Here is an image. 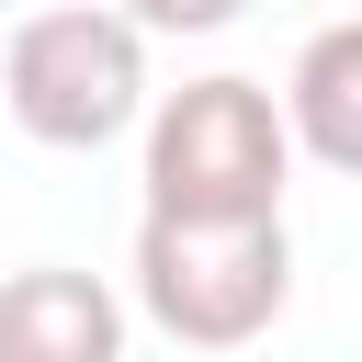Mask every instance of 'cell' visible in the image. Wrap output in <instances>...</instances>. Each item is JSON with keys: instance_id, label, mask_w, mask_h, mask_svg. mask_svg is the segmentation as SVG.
Returning a JSON list of instances; mask_svg holds the SVG:
<instances>
[{"instance_id": "cell-7", "label": "cell", "mask_w": 362, "mask_h": 362, "mask_svg": "<svg viewBox=\"0 0 362 362\" xmlns=\"http://www.w3.org/2000/svg\"><path fill=\"white\" fill-rule=\"evenodd\" d=\"M0 34H11V23H0Z\"/></svg>"}, {"instance_id": "cell-6", "label": "cell", "mask_w": 362, "mask_h": 362, "mask_svg": "<svg viewBox=\"0 0 362 362\" xmlns=\"http://www.w3.org/2000/svg\"><path fill=\"white\" fill-rule=\"evenodd\" d=\"M113 11H124L136 34H226L249 0H113Z\"/></svg>"}, {"instance_id": "cell-4", "label": "cell", "mask_w": 362, "mask_h": 362, "mask_svg": "<svg viewBox=\"0 0 362 362\" xmlns=\"http://www.w3.org/2000/svg\"><path fill=\"white\" fill-rule=\"evenodd\" d=\"M0 362H124V294L79 260L0 272Z\"/></svg>"}, {"instance_id": "cell-1", "label": "cell", "mask_w": 362, "mask_h": 362, "mask_svg": "<svg viewBox=\"0 0 362 362\" xmlns=\"http://www.w3.org/2000/svg\"><path fill=\"white\" fill-rule=\"evenodd\" d=\"M136 317L181 351H249L294 305L283 215H136Z\"/></svg>"}, {"instance_id": "cell-3", "label": "cell", "mask_w": 362, "mask_h": 362, "mask_svg": "<svg viewBox=\"0 0 362 362\" xmlns=\"http://www.w3.org/2000/svg\"><path fill=\"white\" fill-rule=\"evenodd\" d=\"M0 102L34 147L90 158V147L147 124V34L113 0H57V11L0 34Z\"/></svg>"}, {"instance_id": "cell-2", "label": "cell", "mask_w": 362, "mask_h": 362, "mask_svg": "<svg viewBox=\"0 0 362 362\" xmlns=\"http://www.w3.org/2000/svg\"><path fill=\"white\" fill-rule=\"evenodd\" d=\"M147 215H283L294 181V124L283 90L215 68L181 90H147Z\"/></svg>"}, {"instance_id": "cell-5", "label": "cell", "mask_w": 362, "mask_h": 362, "mask_svg": "<svg viewBox=\"0 0 362 362\" xmlns=\"http://www.w3.org/2000/svg\"><path fill=\"white\" fill-rule=\"evenodd\" d=\"M283 124H294V147H305L317 170L362 181V11H351V23H317V34L294 45V68H283Z\"/></svg>"}]
</instances>
